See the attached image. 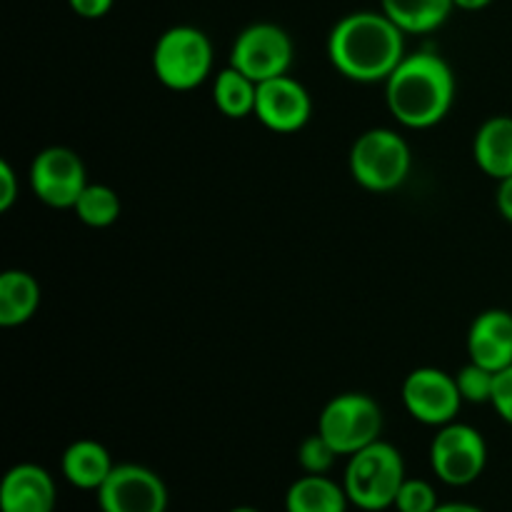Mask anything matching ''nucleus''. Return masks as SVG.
Wrapping results in <instances>:
<instances>
[{
    "instance_id": "9b49d317",
    "label": "nucleus",
    "mask_w": 512,
    "mask_h": 512,
    "mask_svg": "<svg viewBox=\"0 0 512 512\" xmlns=\"http://www.w3.org/2000/svg\"><path fill=\"white\" fill-rule=\"evenodd\" d=\"M95 495L100 512H168L170 503L163 478L138 463L115 465Z\"/></svg>"
},
{
    "instance_id": "423d86ee",
    "label": "nucleus",
    "mask_w": 512,
    "mask_h": 512,
    "mask_svg": "<svg viewBox=\"0 0 512 512\" xmlns=\"http://www.w3.org/2000/svg\"><path fill=\"white\" fill-rule=\"evenodd\" d=\"M383 408L365 393H340L325 403L318 418V433L338 450L340 458H350L358 450L378 443L383 435Z\"/></svg>"
},
{
    "instance_id": "6e6552de",
    "label": "nucleus",
    "mask_w": 512,
    "mask_h": 512,
    "mask_svg": "<svg viewBox=\"0 0 512 512\" xmlns=\"http://www.w3.org/2000/svg\"><path fill=\"white\" fill-rule=\"evenodd\" d=\"M293 40L275 23H253L243 28L230 48V63L255 83L288 75L293 65Z\"/></svg>"
},
{
    "instance_id": "c85d7f7f",
    "label": "nucleus",
    "mask_w": 512,
    "mask_h": 512,
    "mask_svg": "<svg viewBox=\"0 0 512 512\" xmlns=\"http://www.w3.org/2000/svg\"><path fill=\"white\" fill-rule=\"evenodd\" d=\"M435 512H485L478 505H470V503H440Z\"/></svg>"
},
{
    "instance_id": "ddd939ff",
    "label": "nucleus",
    "mask_w": 512,
    "mask_h": 512,
    "mask_svg": "<svg viewBox=\"0 0 512 512\" xmlns=\"http://www.w3.org/2000/svg\"><path fill=\"white\" fill-rule=\"evenodd\" d=\"M58 488L53 475L35 463H20L5 473L0 485V512H53Z\"/></svg>"
},
{
    "instance_id": "a211bd4d",
    "label": "nucleus",
    "mask_w": 512,
    "mask_h": 512,
    "mask_svg": "<svg viewBox=\"0 0 512 512\" xmlns=\"http://www.w3.org/2000/svg\"><path fill=\"white\" fill-rule=\"evenodd\" d=\"M380 10L405 35H428L448 23L453 0H380Z\"/></svg>"
},
{
    "instance_id": "7c9ffc66",
    "label": "nucleus",
    "mask_w": 512,
    "mask_h": 512,
    "mask_svg": "<svg viewBox=\"0 0 512 512\" xmlns=\"http://www.w3.org/2000/svg\"><path fill=\"white\" fill-rule=\"evenodd\" d=\"M228 512H260L258 508H250V505H238V508L228 510Z\"/></svg>"
},
{
    "instance_id": "7ed1b4c3",
    "label": "nucleus",
    "mask_w": 512,
    "mask_h": 512,
    "mask_svg": "<svg viewBox=\"0 0 512 512\" xmlns=\"http://www.w3.org/2000/svg\"><path fill=\"white\" fill-rule=\"evenodd\" d=\"M405 478L408 475H405L403 453L380 438L378 443L350 455L343 488L350 505L365 512H383L395 505Z\"/></svg>"
},
{
    "instance_id": "9d476101",
    "label": "nucleus",
    "mask_w": 512,
    "mask_h": 512,
    "mask_svg": "<svg viewBox=\"0 0 512 512\" xmlns=\"http://www.w3.org/2000/svg\"><path fill=\"white\" fill-rule=\"evenodd\" d=\"M400 398L410 418L430 428L453 423L460 413V405L465 403L455 375L440 368H415L413 373H408L400 388Z\"/></svg>"
},
{
    "instance_id": "5701e85b",
    "label": "nucleus",
    "mask_w": 512,
    "mask_h": 512,
    "mask_svg": "<svg viewBox=\"0 0 512 512\" xmlns=\"http://www.w3.org/2000/svg\"><path fill=\"white\" fill-rule=\"evenodd\" d=\"M338 458V450H335L320 433L308 435V438L298 445V465L303 468V473L308 475H328Z\"/></svg>"
},
{
    "instance_id": "aec40b11",
    "label": "nucleus",
    "mask_w": 512,
    "mask_h": 512,
    "mask_svg": "<svg viewBox=\"0 0 512 512\" xmlns=\"http://www.w3.org/2000/svg\"><path fill=\"white\" fill-rule=\"evenodd\" d=\"M255 100H258V83L240 73L238 68L228 65L215 75L213 103L225 118L243 120L248 115H255Z\"/></svg>"
},
{
    "instance_id": "4be33fe9",
    "label": "nucleus",
    "mask_w": 512,
    "mask_h": 512,
    "mask_svg": "<svg viewBox=\"0 0 512 512\" xmlns=\"http://www.w3.org/2000/svg\"><path fill=\"white\" fill-rule=\"evenodd\" d=\"M495 375L498 373L473 363V360H470L468 365H463V368L455 373V383H458V390L460 395H463L465 403H473V405L490 403L495 390Z\"/></svg>"
},
{
    "instance_id": "f03ea898",
    "label": "nucleus",
    "mask_w": 512,
    "mask_h": 512,
    "mask_svg": "<svg viewBox=\"0 0 512 512\" xmlns=\"http://www.w3.org/2000/svg\"><path fill=\"white\" fill-rule=\"evenodd\" d=\"M385 103L403 128L428 130L448 118L455 103V73L435 50H415L385 80Z\"/></svg>"
},
{
    "instance_id": "bb28decb",
    "label": "nucleus",
    "mask_w": 512,
    "mask_h": 512,
    "mask_svg": "<svg viewBox=\"0 0 512 512\" xmlns=\"http://www.w3.org/2000/svg\"><path fill=\"white\" fill-rule=\"evenodd\" d=\"M115 0H68L70 10L83 20H100L113 10Z\"/></svg>"
},
{
    "instance_id": "a878e982",
    "label": "nucleus",
    "mask_w": 512,
    "mask_h": 512,
    "mask_svg": "<svg viewBox=\"0 0 512 512\" xmlns=\"http://www.w3.org/2000/svg\"><path fill=\"white\" fill-rule=\"evenodd\" d=\"M20 195V180L8 160H0V213H8Z\"/></svg>"
},
{
    "instance_id": "2eb2a0df",
    "label": "nucleus",
    "mask_w": 512,
    "mask_h": 512,
    "mask_svg": "<svg viewBox=\"0 0 512 512\" xmlns=\"http://www.w3.org/2000/svg\"><path fill=\"white\" fill-rule=\"evenodd\" d=\"M113 468L115 463L110 458L108 448L98 440H75L65 448L63 458H60L63 478L73 488L90 490V493H98L100 485L113 473Z\"/></svg>"
},
{
    "instance_id": "c756f323",
    "label": "nucleus",
    "mask_w": 512,
    "mask_h": 512,
    "mask_svg": "<svg viewBox=\"0 0 512 512\" xmlns=\"http://www.w3.org/2000/svg\"><path fill=\"white\" fill-rule=\"evenodd\" d=\"M453 3H455V8L468 10V13H478V10L488 8V5L493 3V0H453Z\"/></svg>"
},
{
    "instance_id": "b1692460",
    "label": "nucleus",
    "mask_w": 512,
    "mask_h": 512,
    "mask_svg": "<svg viewBox=\"0 0 512 512\" xmlns=\"http://www.w3.org/2000/svg\"><path fill=\"white\" fill-rule=\"evenodd\" d=\"M438 505V493H435V488L428 480L405 478L393 508L398 512H435Z\"/></svg>"
},
{
    "instance_id": "f8f14e48",
    "label": "nucleus",
    "mask_w": 512,
    "mask_h": 512,
    "mask_svg": "<svg viewBox=\"0 0 512 512\" xmlns=\"http://www.w3.org/2000/svg\"><path fill=\"white\" fill-rule=\"evenodd\" d=\"M310 115H313V98L293 75H280L258 83L255 118L268 130L278 135L298 133L308 125Z\"/></svg>"
},
{
    "instance_id": "dca6fc26",
    "label": "nucleus",
    "mask_w": 512,
    "mask_h": 512,
    "mask_svg": "<svg viewBox=\"0 0 512 512\" xmlns=\"http://www.w3.org/2000/svg\"><path fill=\"white\" fill-rule=\"evenodd\" d=\"M475 165L488 178L505 180L512 175V115H493L473 138Z\"/></svg>"
},
{
    "instance_id": "20e7f679",
    "label": "nucleus",
    "mask_w": 512,
    "mask_h": 512,
    "mask_svg": "<svg viewBox=\"0 0 512 512\" xmlns=\"http://www.w3.org/2000/svg\"><path fill=\"white\" fill-rule=\"evenodd\" d=\"M348 165L355 183L368 193H393L408 180L413 153L398 130L370 128L355 138Z\"/></svg>"
},
{
    "instance_id": "cd10ccee",
    "label": "nucleus",
    "mask_w": 512,
    "mask_h": 512,
    "mask_svg": "<svg viewBox=\"0 0 512 512\" xmlns=\"http://www.w3.org/2000/svg\"><path fill=\"white\" fill-rule=\"evenodd\" d=\"M495 205H498L500 215L508 223H512V175L505 180H498V193H495Z\"/></svg>"
},
{
    "instance_id": "0eeeda50",
    "label": "nucleus",
    "mask_w": 512,
    "mask_h": 512,
    "mask_svg": "<svg viewBox=\"0 0 512 512\" xmlns=\"http://www.w3.org/2000/svg\"><path fill=\"white\" fill-rule=\"evenodd\" d=\"M488 465V443L483 433L468 423L443 425L430 443V468L440 483L450 488L473 485Z\"/></svg>"
},
{
    "instance_id": "412c9836",
    "label": "nucleus",
    "mask_w": 512,
    "mask_h": 512,
    "mask_svg": "<svg viewBox=\"0 0 512 512\" xmlns=\"http://www.w3.org/2000/svg\"><path fill=\"white\" fill-rule=\"evenodd\" d=\"M120 198L110 185L88 183V188L80 193L73 213L88 228H110L120 218Z\"/></svg>"
},
{
    "instance_id": "4468645a",
    "label": "nucleus",
    "mask_w": 512,
    "mask_h": 512,
    "mask_svg": "<svg viewBox=\"0 0 512 512\" xmlns=\"http://www.w3.org/2000/svg\"><path fill=\"white\" fill-rule=\"evenodd\" d=\"M468 358L500 373L512 365V313L500 308L483 310L468 330Z\"/></svg>"
},
{
    "instance_id": "393cba45",
    "label": "nucleus",
    "mask_w": 512,
    "mask_h": 512,
    "mask_svg": "<svg viewBox=\"0 0 512 512\" xmlns=\"http://www.w3.org/2000/svg\"><path fill=\"white\" fill-rule=\"evenodd\" d=\"M490 405H493L495 413H498L505 423L512 425V365L495 375V390Z\"/></svg>"
},
{
    "instance_id": "1a4fd4ad",
    "label": "nucleus",
    "mask_w": 512,
    "mask_h": 512,
    "mask_svg": "<svg viewBox=\"0 0 512 512\" xmlns=\"http://www.w3.org/2000/svg\"><path fill=\"white\" fill-rule=\"evenodd\" d=\"M30 190L48 208L73 210L80 193L88 188L85 163L75 150L63 145H50L40 150L28 170Z\"/></svg>"
},
{
    "instance_id": "f257e3e1",
    "label": "nucleus",
    "mask_w": 512,
    "mask_h": 512,
    "mask_svg": "<svg viewBox=\"0 0 512 512\" xmlns=\"http://www.w3.org/2000/svg\"><path fill=\"white\" fill-rule=\"evenodd\" d=\"M405 55V33L383 10L343 15L328 35L330 65L353 83H385Z\"/></svg>"
},
{
    "instance_id": "6ab92c4d",
    "label": "nucleus",
    "mask_w": 512,
    "mask_h": 512,
    "mask_svg": "<svg viewBox=\"0 0 512 512\" xmlns=\"http://www.w3.org/2000/svg\"><path fill=\"white\" fill-rule=\"evenodd\" d=\"M40 308V283L25 270H5L0 275V325L18 328Z\"/></svg>"
},
{
    "instance_id": "39448f33",
    "label": "nucleus",
    "mask_w": 512,
    "mask_h": 512,
    "mask_svg": "<svg viewBox=\"0 0 512 512\" xmlns=\"http://www.w3.org/2000/svg\"><path fill=\"white\" fill-rule=\"evenodd\" d=\"M153 73L160 85L175 93H188L213 73V43L195 25H173L153 48Z\"/></svg>"
},
{
    "instance_id": "f3484780",
    "label": "nucleus",
    "mask_w": 512,
    "mask_h": 512,
    "mask_svg": "<svg viewBox=\"0 0 512 512\" xmlns=\"http://www.w3.org/2000/svg\"><path fill=\"white\" fill-rule=\"evenodd\" d=\"M348 508L343 483H335L328 475L305 473L285 493V512H348Z\"/></svg>"
}]
</instances>
